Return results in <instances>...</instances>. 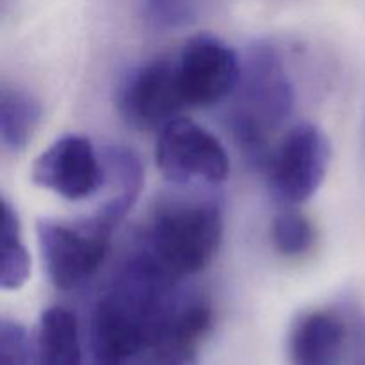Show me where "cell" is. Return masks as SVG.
I'll return each instance as SVG.
<instances>
[{
  "mask_svg": "<svg viewBox=\"0 0 365 365\" xmlns=\"http://www.w3.org/2000/svg\"><path fill=\"white\" fill-rule=\"evenodd\" d=\"M195 294L134 253L93 307L91 365L138 362L173 334Z\"/></svg>",
  "mask_w": 365,
  "mask_h": 365,
  "instance_id": "1",
  "label": "cell"
},
{
  "mask_svg": "<svg viewBox=\"0 0 365 365\" xmlns=\"http://www.w3.org/2000/svg\"><path fill=\"white\" fill-rule=\"evenodd\" d=\"M223 207L212 195H171L152 210L138 252L173 280L202 273L223 239Z\"/></svg>",
  "mask_w": 365,
  "mask_h": 365,
  "instance_id": "2",
  "label": "cell"
},
{
  "mask_svg": "<svg viewBox=\"0 0 365 365\" xmlns=\"http://www.w3.org/2000/svg\"><path fill=\"white\" fill-rule=\"evenodd\" d=\"M228 125L239 148L253 160L264 159L267 139L289 120L296 102L292 78L277 46L259 41L241 63Z\"/></svg>",
  "mask_w": 365,
  "mask_h": 365,
  "instance_id": "3",
  "label": "cell"
},
{
  "mask_svg": "<svg viewBox=\"0 0 365 365\" xmlns=\"http://www.w3.org/2000/svg\"><path fill=\"white\" fill-rule=\"evenodd\" d=\"M114 227L100 216L78 223L43 220L38 239L50 280L61 291H73L95 277L109 252Z\"/></svg>",
  "mask_w": 365,
  "mask_h": 365,
  "instance_id": "4",
  "label": "cell"
},
{
  "mask_svg": "<svg viewBox=\"0 0 365 365\" xmlns=\"http://www.w3.org/2000/svg\"><path fill=\"white\" fill-rule=\"evenodd\" d=\"M330 159L327 134L312 123L296 125L267 159V184L274 198L285 205L312 198L323 185Z\"/></svg>",
  "mask_w": 365,
  "mask_h": 365,
  "instance_id": "5",
  "label": "cell"
},
{
  "mask_svg": "<svg viewBox=\"0 0 365 365\" xmlns=\"http://www.w3.org/2000/svg\"><path fill=\"white\" fill-rule=\"evenodd\" d=\"M155 160L160 173L177 185L221 184L230 173L220 139L187 118H173L160 128Z\"/></svg>",
  "mask_w": 365,
  "mask_h": 365,
  "instance_id": "6",
  "label": "cell"
},
{
  "mask_svg": "<svg viewBox=\"0 0 365 365\" xmlns=\"http://www.w3.org/2000/svg\"><path fill=\"white\" fill-rule=\"evenodd\" d=\"M178 86L185 106H212L232 95L241 75L237 53L210 34H198L175 57Z\"/></svg>",
  "mask_w": 365,
  "mask_h": 365,
  "instance_id": "7",
  "label": "cell"
},
{
  "mask_svg": "<svg viewBox=\"0 0 365 365\" xmlns=\"http://www.w3.org/2000/svg\"><path fill=\"white\" fill-rule=\"evenodd\" d=\"M175 59H153L130 70L118 89L121 118L139 130L163 128L184 109Z\"/></svg>",
  "mask_w": 365,
  "mask_h": 365,
  "instance_id": "8",
  "label": "cell"
},
{
  "mask_svg": "<svg viewBox=\"0 0 365 365\" xmlns=\"http://www.w3.org/2000/svg\"><path fill=\"white\" fill-rule=\"evenodd\" d=\"M32 182L64 200H86L102 191V155L86 135H63L34 160Z\"/></svg>",
  "mask_w": 365,
  "mask_h": 365,
  "instance_id": "9",
  "label": "cell"
},
{
  "mask_svg": "<svg viewBox=\"0 0 365 365\" xmlns=\"http://www.w3.org/2000/svg\"><path fill=\"white\" fill-rule=\"evenodd\" d=\"M348 349V321L344 310H314L294 323L289 337L292 365H341Z\"/></svg>",
  "mask_w": 365,
  "mask_h": 365,
  "instance_id": "10",
  "label": "cell"
},
{
  "mask_svg": "<svg viewBox=\"0 0 365 365\" xmlns=\"http://www.w3.org/2000/svg\"><path fill=\"white\" fill-rule=\"evenodd\" d=\"M103 185L107 195L96 216L116 228L141 195L145 173L134 152L125 146H107L102 152Z\"/></svg>",
  "mask_w": 365,
  "mask_h": 365,
  "instance_id": "11",
  "label": "cell"
},
{
  "mask_svg": "<svg viewBox=\"0 0 365 365\" xmlns=\"http://www.w3.org/2000/svg\"><path fill=\"white\" fill-rule=\"evenodd\" d=\"M36 365H84L77 316L63 307L41 314L36 335Z\"/></svg>",
  "mask_w": 365,
  "mask_h": 365,
  "instance_id": "12",
  "label": "cell"
},
{
  "mask_svg": "<svg viewBox=\"0 0 365 365\" xmlns=\"http://www.w3.org/2000/svg\"><path fill=\"white\" fill-rule=\"evenodd\" d=\"M41 120V106L31 93L2 86L0 89V141L9 152H21Z\"/></svg>",
  "mask_w": 365,
  "mask_h": 365,
  "instance_id": "13",
  "label": "cell"
},
{
  "mask_svg": "<svg viewBox=\"0 0 365 365\" xmlns=\"http://www.w3.org/2000/svg\"><path fill=\"white\" fill-rule=\"evenodd\" d=\"M31 277V257L21 235L20 217L9 200L2 198V262L0 285L4 291H18Z\"/></svg>",
  "mask_w": 365,
  "mask_h": 365,
  "instance_id": "14",
  "label": "cell"
},
{
  "mask_svg": "<svg viewBox=\"0 0 365 365\" xmlns=\"http://www.w3.org/2000/svg\"><path fill=\"white\" fill-rule=\"evenodd\" d=\"M271 239L285 257H299L314 245V228L305 214L294 209H285L274 216L271 225Z\"/></svg>",
  "mask_w": 365,
  "mask_h": 365,
  "instance_id": "15",
  "label": "cell"
},
{
  "mask_svg": "<svg viewBox=\"0 0 365 365\" xmlns=\"http://www.w3.org/2000/svg\"><path fill=\"white\" fill-rule=\"evenodd\" d=\"M135 7L146 27L175 31L195 20L198 0H135Z\"/></svg>",
  "mask_w": 365,
  "mask_h": 365,
  "instance_id": "16",
  "label": "cell"
},
{
  "mask_svg": "<svg viewBox=\"0 0 365 365\" xmlns=\"http://www.w3.org/2000/svg\"><path fill=\"white\" fill-rule=\"evenodd\" d=\"M0 365H31V341L21 323L0 321Z\"/></svg>",
  "mask_w": 365,
  "mask_h": 365,
  "instance_id": "17",
  "label": "cell"
},
{
  "mask_svg": "<svg viewBox=\"0 0 365 365\" xmlns=\"http://www.w3.org/2000/svg\"><path fill=\"white\" fill-rule=\"evenodd\" d=\"M348 321V355L351 365H365V310L355 302L342 307Z\"/></svg>",
  "mask_w": 365,
  "mask_h": 365,
  "instance_id": "18",
  "label": "cell"
}]
</instances>
